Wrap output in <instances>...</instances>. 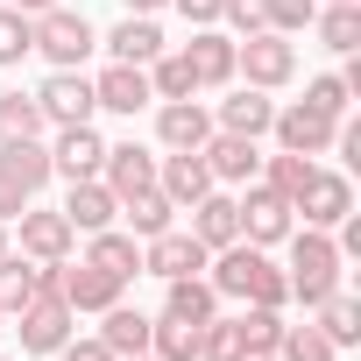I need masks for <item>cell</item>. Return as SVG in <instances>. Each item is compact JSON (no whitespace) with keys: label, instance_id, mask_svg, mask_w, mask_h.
<instances>
[{"label":"cell","instance_id":"1","mask_svg":"<svg viewBox=\"0 0 361 361\" xmlns=\"http://www.w3.org/2000/svg\"><path fill=\"white\" fill-rule=\"evenodd\" d=\"M213 276V290L220 298H241V305H262V312H283L290 305V276L269 262V248H255V241H227V248H213V262H206Z\"/></svg>","mask_w":361,"mask_h":361},{"label":"cell","instance_id":"2","mask_svg":"<svg viewBox=\"0 0 361 361\" xmlns=\"http://www.w3.org/2000/svg\"><path fill=\"white\" fill-rule=\"evenodd\" d=\"M283 248H290V305H305V312H319L333 290H340V248H333V234L326 227H290L283 234Z\"/></svg>","mask_w":361,"mask_h":361},{"label":"cell","instance_id":"3","mask_svg":"<svg viewBox=\"0 0 361 361\" xmlns=\"http://www.w3.org/2000/svg\"><path fill=\"white\" fill-rule=\"evenodd\" d=\"M234 78H241V85H255V92H283V85L298 78V43H290V36H276V29L241 36V43H234Z\"/></svg>","mask_w":361,"mask_h":361},{"label":"cell","instance_id":"4","mask_svg":"<svg viewBox=\"0 0 361 361\" xmlns=\"http://www.w3.org/2000/svg\"><path fill=\"white\" fill-rule=\"evenodd\" d=\"M36 22V50L50 57V71H85V57L99 50V36H92V22L78 15V8H43V15H29Z\"/></svg>","mask_w":361,"mask_h":361},{"label":"cell","instance_id":"5","mask_svg":"<svg viewBox=\"0 0 361 361\" xmlns=\"http://www.w3.org/2000/svg\"><path fill=\"white\" fill-rule=\"evenodd\" d=\"M206 241L192 234V227H163V234H149L142 241V276H163V283H177V276H206Z\"/></svg>","mask_w":361,"mask_h":361},{"label":"cell","instance_id":"6","mask_svg":"<svg viewBox=\"0 0 361 361\" xmlns=\"http://www.w3.org/2000/svg\"><path fill=\"white\" fill-rule=\"evenodd\" d=\"M50 290H57L71 312H106V305H121V298H128V283H121V276H106V269H99V262H85V255H78V262H57V269H50Z\"/></svg>","mask_w":361,"mask_h":361},{"label":"cell","instance_id":"7","mask_svg":"<svg viewBox=\"0 0 361 361\" xmlns=\"http://www.w3.org/2000/svg\"><path fill=\"white\" fill-rule=\"evenodd\" d=\"M241 241H255V248H276L290 227H298V213H290V199L283 192H269L262 185V177H255V185H241Z\"/></svg>","mask_w":361,"mask_h":361},{"label":"cell","instance_id":"8","mask_svg":"<svg viewBox=\"0 0 361 361\" xmlns=\"http://www.w3.org/2000/svg\"><path fill=\"white\" fill-rule=\"evenodd\" d=\"M8 333H22V354H57V347L78 333V312L50 290V298H36L29 312H15V319H8Z\"/></svg>","mask_w":361,"mask_h":361},{"label":"cell","instance_id":"9","mask_svg":"<svg viewBox=\"0 0 361 361\" xmlns=\"http://www.w3.org/2000/svg\"><path fill=\"white\" fill-rule=\"evenodd\" d=\"M36 106H43V128H78V121H92V114H99V99H92V78H85V71H50V78L36 85Z\"/></svg>","mask_w":361,"mask_h":361},{"label":"cell","instance_id":"10","mask_svg":"<svg viewBox=\"0 0 361 361\" xmlns=\"http://www.w3.org/2000/svg\"><path fill=\"white\" fill-rule=\"evenodd\" d=\"M269 135H276V149H290V156H326L333 135H340V121L319 114V106H305V99H290V106H276Z\"/></svg>","mask_w":361,"mask_h":361},{"label":"cell","instance_id":"11","mask_svg":"<svg viewBox=\"0 0 361 361\" xmlns=\"http://www.w3.org/2000/svg\"><path fill=\"white\" fill-rule=\"evenodd\" d=\"M15 227H22V255H29V262H71V248H78L71 220L50 213V206H36V199L15 213Z\"/></svg>","mask_w":361,"mask_h":361},{"label":"cell","instance_id":"12","mask_svg":"<svg viewBox=\"0 0 361 361\" xmlns=\"http://www.w3.org/2000/svg\"><path fill=\"white\" fill-rule=\"evenodd\" d=\"M156 192L185 213V206H199L206 192H213V170H206V156L199 149H170V156H156Z\"/></svg>","mask_w":361,"mask_h":361},{"label":"cell","instance_id":"13","mask_svg":"<svg viewBox=\"0 0 361 361\" xmlns=\"http://www.w3.org/2000/svg\"><path fill=\"white\" fill-rule=\"evenodd\" d=\"M199 156H206V170H213V185H227V192L262 177V142H248V135H220V128H213Z\"/></svg>","mask_w":361,"mask_h":361},{"label":"cell","instance_id":"14","mask_svg":"<svg viewBox=\"0 0 361 361\" xmlns=\"http://www.w3.org/2000/svg\"><path fill=\"white\" fill-rule=\"evenodd\" d=\"M290 213H298L305 227H326V234H333V227L354 213V185H347L340 170H312V185L298 192V206H290Z\"/></svg>","mask_w":361,"mask_h":361},{"label":"cell","instance_id":"15","mask_svg":"<svg viewBox=\"0 0 361 361\" xmlns=\"http://www.w3.org/2000/svg\"><path fill=\"white\" fill-rule=\"evenodd\" d=\"M185 64H192V78H199V92H227L234 85V36L213 22V29H192V43H185Z\"/></svg>","mask_w":361,"mask_h":361},{"label":"cell","instance_id":"16","mask_svg":"<svg viewBox=\"0 0 361 361\" xmlns=\"http://www.w3.org/2000/svg\"><path fill=\"white\" fill-rule=\"evenodd\" d=\"M99 163H106V135L92 128V121H78V128H57V142H50V170L64 177H99Z\"/></svg>","mask_w":361,"mask_h":361},{"label":"cell","instance_id":"17","mask_svg":"<svg viewBox=\"0 0 361 361\" xmlns=\"http://www.w3.org/2000/svg\"><path fill=\"white\" fill-rule=\"evenodd\" d=\"M92 99H99V114H121V121H135L142 106H156V92H149V71H142V64H106V71L92 78Z\"/></svg>","mask_w":361,"mask_h":361},{"label":"cell","instance_id":"18","mask_svg":"<svg viewBox=\"0 0 361 361\" xmlns=\"http://www.w3.org/2000/svg\"><path fill=\"white\" fill-rule=\"evenodd\" d=\"M269 121H276V99L255 92V85H241V78H234V92L213 106V128H220V135H248V142H262Z\"/></svg>","mask_w":361,"mask_h":361},{"label":"cell","instance_id":"19","mask_svg":"<svg viewBox=\"0 0 361 361\" xmlns=\"http://www.w3.org/2000/svg\"><path fill=\"white\" fill-rule=\"evenodd\" d=\"M50 269L57 262H29L22 248H8V255H0V312H29L36 298H50Z\"/></svg>","mask_w":361,"mask_h":361},{"label":"cell","instance_id":"20","mask_svg":"<svg viewBox=\"0 0 361 361\" xmlns=\"http://www.w3.org/2000/svg\"><path fill=\"white\" fill-rule=\"evenodd\" d=\"M213 106L206 99H156V142L163 149H206Z\"/></svg>","mask_w":361,"mask_h":361},{"label":"cell","instance_id":"21","mask_svg":"<svg viewBox=\"0 0 361 361\" xmlns=\"http://www.w3.org/2000/svg\"><path fill=\"white\" fill-rule=\"evenodd\" d=\"M99 185H106L114 199H128V192H149V185H156V149H142V142H106Z\"/></svg>","mask_w":361,"mask_h":361},{"label":"cell","instance_id":"22","mask_svg":"<svg viewBox=\"0 0 361 361\" xmlns=\"http://www.w3.org/2000/svg\"><path fill=\"white\" fill-rule=\"evenodd\" d=\"M64 220H71V234H99V227H114L121 220V199L99 185V177H71V192H64V206H57Z\"/></svg>","mask_w":361,"mask_h":361},{"label":"cell","instance_id":"23","mask_svg":"<svg viewBox=\"0 0 361 361\" xmlns=\"http://www.w3.org/2000/svg\"><path fill=\"white\" fill-rule=\"evenodd\" d=\"M0 177L22 192V199H43V185H50V142H0Z\"/></svg>","mask_w":361,"mask_h":361},{"label":"cell","instance_id":"24","mask_svg":"<svg viewBox=\"0 0 361 361\" xmlns=\"http://www.w3.org/2000/svg\"><path fill=\"white\" fill-rule=\"evenodd\" d=\"M99 50H106L114 64H156V57H163V29H156V15H128V22H114V29L99 36Z\"/></svg>","mask_w":361,"mask_h":361},{"label":"cell","instance_id":"25","mask_svg":"<svg viewBox=\"0 0 361 361\" xmlns=\"http://www.w3.org/2000/svg\"><path fill=\"white\" fill-rule=\"evenodd\" d=\"M185 213H192V234L206 241V255H213V248H227V241H241V206H234V192H227V185H213V192H206L199 206H185Z\"/></svg>","mask_w":361,"mask_h":361},{"label":"cell","instance_id":"26","mask_svg":"<svg viewBox=\"0 0 361 361\" xmlns=\"http://www.w3.org/2000/svg\"><path fill=\"white\" fill-rule=\"evenodd\" d=\"M85 262H99L106 276L135 283V276H142V241H135L128 227H99V234H85Z\"/></svg>","mask_w":361,"mask_h":361},{"label":"cell","instance_id":"27","mask_svg":"<svg viewBox=\"0 0 361 361\" xmlns=\"http://www.w3.org/2000/svg\"><path fill=\"white\" fill-rule=\"evenodd\" d=\"M99 340H106L121 361L149 354V312H135L128 298H121V305H106V312H99Z\"/></svg>","mask_w":361,"mask_h":361},{"label":"cell","instance_id":"28","mask_svg":"<svg viewBox=\"0 0 361 361\" xmlns=\"http://www.w3.org/2000/svg\"><path fill=\"white\" fill-rule=\"evenodd\" d=\"M312 29H319V50H333V57H354V50H361V0L319 8V15H312Z\"/></svg>","mask_w":361,"mask_h":361},{"label":"cell","instance_id":"29","mask_svg":"<svg viewBox=\"0 0 361 361\" xmlns=\"http://www.w3.org/2000/svg\"><path fill=\"white\" fill-rule=\"evenodd\" d=\"M163 312H170V319H192V326H206V319L220 312V290H213L206 276H177V283H163Z\"/></svg>","mask_w":361,"mask_h":361},{"label":"cell","instance_id":"30","mask_svg":"<svg viewBox=\"0 0 361 361\" xmlns=\"http://www.w3.org/2000/svg\"><path fill=\"white\" fill-rule=\"evenodd\" d=\"M199 333H206V326L156 312V319H149V354H156V361H199Z\"/></svg>","mask_w":361,"mask_h":361},{"label":"cell","instance_id":"31","mask_svg":"<svg viewBox=\"0 0 361 361\" xmlns=\"http://www.w3.org/2000/svg\"><path fill=\"white\" fill-rule=\"evenodd\" d=\"M121 220H128V234H135V241H149V234L177 227V206L149 185V192H128V199H121Z\"/></svg>","mask_w":361,"mask_h":361},{"label":"cell","instance_id":"32","mask_svg":"<svg viewBox=\"0 0 361 361\" xmlns=\"http://www.w3.org/2000/svg\"><path fill=\"white\" fill-rule=\"evenodd\" d=\"M312 326H319L333 347H354V340H361V298H354V290H333V298L312 312Z\"/></svg>","mask_w":361,"mask_h":361},{"label":"cell","instance_id":"33","mask_svg":"<svg viewBox=\"0 0 361 361\" xmlns=\"http://www.w3.org/2000/svg\"><path fill=\"white\" fill-rule=\"evenodd\" d=\"M0 142H43V106L36 92H0Z\"/></svg>","mask_w":361,"mask_h":361},{"label":"cell","instance_id":"34","mask_svg":"<svg viewBox=\"0 0 361 361\" xmlns=\"http://www.w3.org/2000/svg\"><path fill=\"white\" fill-rule=\"evenodd\" d=\"M142 71H149V92H156V99H199V78H192L185 50H163V57L142 64Z\"/></svg>","mask_w":361,"mask_h":361},{"label":"cell","instance_id":"35","mask_svg":"<svg viewBox=\"0 0 361 361\" xmlns=\"http://www.w3.org/2000/svg\"><path fill=\"white\" fill-rule=\"evenodd\" d=\"M312 170H319L312 156H290V149H276V156H262V185H269V192H283V199L298 206V192L312 185Z\"/></svg>","mask_w":361,"mask_h":361},{"label":"cell","instance_id":"36","mask_svg":"<svg viewBox=\"0 0 361 361\" xmlns=\"http://www.w3.org/2000/svg\"><path fill=\"white\" fill-rule=\"evenodd\" d=\"M199 361H248V340H241V312L234 319H206V333H199Z\"/></svg>","mask_w":361,"mask_h":361},{"label":"cell","instance_id":"37","mask_svg":"<svg viewBox=\"0 0 361 361\" xmlns=\"http://www.w3.org/2000/svg\"><path fill=\"white\" fill-rule=\"evenodd\" d=\"M29 50H36V22H29L22 8H8V0H0V71H15Z\"/></svg>","mask_w":361,"mask_h":361},{"label":"cell","instance_id":"38","mask_svg":"<svg viewBox=\"0 0 361 361\" xmlns=\"http://www.w3.org/2000/svg\"><path fill=\"white\" fill-rule=\"evenodd\" d=\"M276 361H340V347L305 319V326H283V340H276Z\"/></svg>","mask_w":361,"mask_h":361},{"label":"cell","instance_id":"39","mask_svg":"<svg viewBox=\"0 0 361 361\" xmlns=\"http://www.w3.org/2000/svg\"><path fill=\"white\" fill-rule=\"evenodd\" d=\"M347 78L340 71H319V78H305V106H319V114H333V121H347Z\"/></svg>","mask_w":361,"mask_h":361},{"label":"cell","instance_id":"40","mask_svg":"<svg viewBox=\"0 0 361 361\" xmlns=\"http://www.w3.org/2000/svg\"><path fill=\"white\" fill-rule=\"evenodd\" d=\"M241 340H248V354H276V340H283V312L248 305V312H241Z\"/></svg>","mask_w":361,"mask_h":361},{"label":"cell","instance_id":"41","mask_svg":"<svg viewBox=\"0 0 361 361\" xmlns=\"http://www.w3.org/2000/svg\"><path fill=\"white\" fill-rule=\"evenodd\" d=\"M312 15H319V0H262V29H276V36L312 29Z\"/></svg>","mask_w":361,"mask_h":361},{"label":"cell","instance_id":"42","mask_svg":"<svg viewBox=\"0 0 361 361\" xmlns=\"http://www.w3.org/2000/svg\"><path fill=\"white\" fill-rule=\"evenodd\" d=\"M220 22H227V36H234V43H241V36H255V29H262V0H227Z\"/></svg>","mask_w":361,"mask_h":361},{"label":"cell","instance_id":"43","mask_svg":"<svg viewBox=\"0 0 361 361\" xmlns=\"http://www.w3.org/2000/svg\"><path fill=\"white\" fill-rule=\"evenodd\" d=\"M57 361H121V354H114V347H106L99 333H92V340H78V333H71V340L57 347Z\"/></svg>","mask_w":361,"mask_h":361},{"label":"cell","instance_id":"44","mask_svg":"<svg viewBox=\"0 0 361 361\" xmlns=\"http://www.w3.org/2000/svg\"><path fill=\"white\" fill-rule=\"evenodd\" d=\"M170 8L185 15L192 29H213V22H220V8H227V0H170Z\"/></svg>","mask_w":361,"mask_h":361},{"label":"cell","instance_id":"45","mask_svg":"<svg viewBox=\"0 0 361 361\" xmlns=\"http://www.w3.org/2000/svg\"><path fill=\"white\" fill-rule=\"evenodd\" d=\"M22 206H29V199H22V192L8 185V177H0V220H8V227H15V213H22Z\"/></svg>","mask_w":361,"mask_h":361},{"label":"cell","instance_id":"46","mask_svg":"<svg viewBox=\"0 0 361 361\" xmlns=\"http://www.w3.org/2000/svg\"><path fill=\"white\" fill-rule=\"evenodd\" d=\"M170 0H128V15H163Z\"/></svg>","mask_w":361,"mask_h":361},{"label":"cell","instance_id":"47","mask_svg":"<svg viewBox=\"0 0 361 361\" xmlns=\"http://www.w3.org/2000/svg\"><path fill=\"white\" fill-rule=\"evenodd\" d=\"M8 8H22V15H43V8H57V0H8Z\"/></svg>","mask_w":361,"mask_h":361},{"label":"cell","instance_id":"48","mask_svg":"<svg viewBox=\"0 0 361 361\" xmlns=\"http://www.w3.org/2000/svg\"><path fill=\"white\" fill-rule=\"evenodd\" d=\"M8 248H15V241H8V220H0V255H8Z\"/></svg>","mask_w":361,"mask_h":361},{"label":"cell","instance_id":"49","mask_svg":"<svg viewBox=\"0 0 361 361\" xmlns=\"http://www.w3.org/2000/svg\"><path fill=\"white\" fill-rule=\"evenodd\" d=\"M248 361H276V354H248Z\"/></svg>","mask_w":361,"mask_h":361},{"label":"cell","instance_id":"50","mask_svg":"<svg viewBox=\"0 0 361 361\" xmlns=\"http://www.w3.org/2000/svg\"><path fill=\"white\" fill-rule=\"evenodd\" d=\"M0 333H8V312H0Z\"/></svg>","mask_w":361,"mask_h":361},{"label":"cell","instance_id":"51","mask_svg":"<svg viewBox=\"0 0 361 361\" xmlns=\"http://www.w3.org/2000/svg\"><path fill=\"white\" fill-rule=\"evenodd\" d=\"M319 8H340V0H319Z\"/></svg>","mask_w":361,"mask_h":361},{"label":"cell","instance_id":"52","mask_svg":"<svg viewBox=\"0 0 361 361\" xmlns=\"http://www.w3.org/2000/svg\"><path fill=\"white\" fill-rule=\"evenodd\" d=\"M135 361H156V354H135Z\"/></svg>","mask_w":361,"mask_h":361},{"label":"cell","instance_id":"53","mask_svg":"<svg viewBox=\"0 0 361 361\" xmlns=\"http://www.w3.org/2000/svg\"><path fill=\"white\" fill-rule=\"evenodd\" d=\"M0 361H8V354H0Z\"/></svg>","mask_w":361,"mask_h":361}]
</instances>
